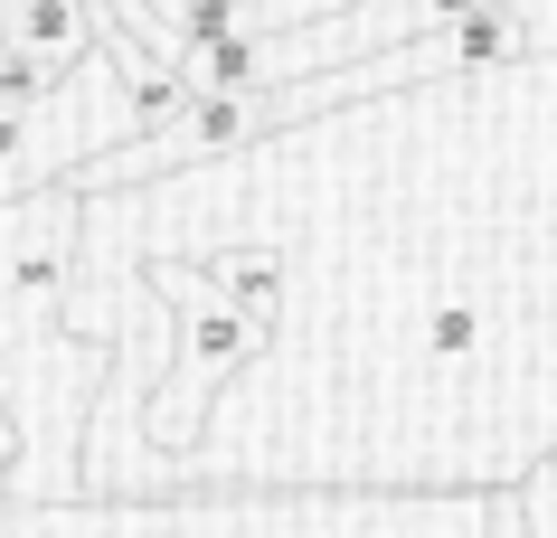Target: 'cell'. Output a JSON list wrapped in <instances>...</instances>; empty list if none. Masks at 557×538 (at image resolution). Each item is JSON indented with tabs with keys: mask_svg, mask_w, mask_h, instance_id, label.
<instances>
[{
	"mask_svg": "<svg viewBox=\"0 0 557 538\" xmlns=\"http://www.w3.org/2000/svg\"><path fill=\"white\" fill-rule=\"evenodd\" d=\"M86 265V189L48 179L29 199H0V406L20 416L10 501H76L86 491V425L114 378V340L66 322Z\"/></svg>",
	"mask_w": 557,
	"mask_h": 538,
	"instance_id": "cell-1",
	"label": "cell"
},
{
	"mask_svg": "<svg viewBox=\"0 0 557 538\" xmlns=\"http://www.w3.org/2000/svg\"><path fill=\"white\" fill-rule=\"evenodd\" d=\"M95 38H104V20H95V0H0V48H20V58H38L48 76H66V66L86 58Z\"/></svg>",
	"mask_w": 557,
	"mask_h": 538,
	"instance_id": "cell-2",
	"label": "cell"
},
{
	"mask_svg": "<svg viewBox=\"0 0 557 538\" xmlns=\"http://www.w3.org/2000/svg\"><path fill=\"white\" fill-rule=\"evenodd\" d=\"M510 510H520V538H557V453H539L510 481Z\"/></svg>",
	"mask_w": 557,
	"mask_h": 538,
	"instance_id": "cell-3",
	"label": "cell"
},
{
	"mask_svg": "<svg viewBox=\"0 0 557 538\" xmlns=\"http://www.w3.org/2000/svg\"><path fill=\"white\" fill-rule=\"evenodd\" d=\"M29 189H48L38 179V151H29V114L0 104V199H29Z\"/></svg>",
	"mask_w": 557,
	"mask_h": 538,
	"instance_id": "cell-4",
	"label": "cell"
},
{
	"mask_svg": "<svg viewBox=\"0 0 557 538\" xmlns=\"http://www.w3.org/2000/svg\"><path fill=\"white\" fill-rule=\"evenodd\" d=\"M510 10L529 29V58H557V0H510Z\"/></svg>",
	"mask_w": 557,
	"mask_h": 538,
	"instance_id": "cell-5",
	"label": "cell"
},
{
	"mask_svg": "<svg viewBox=\"0 0 557 538\" xmlns=\"http://www.w3.org/2000/svg\"><path fill=\"white\" fill-rule=\"evenodd\" d=\"M482 538H520V510H510V481L492 491V529H482Z\"/></svg>",
	"mask_w": 557,
	"mask_h": 538,
	"instance_id": "cell-6",
	"label": "cell"
},
{
	"mask_svg": "<svg viewBox=\"0 0 557 538\" xmlns=\"http://www.w3.org/2000/svg\"><path fill=\"white\" fill-rule=\"evenodd\" d=\"M10 463H20V416L0 406V473H10Z\"/></svg>",
	"mask_w": 557,
	"mask_h": 538,
	"instance_id": "cell-7",
	"label": "cell"
},
{
	"mask_svg": "<svg viewBox=\"0 0 557 538\" xmlns=\"http://www.w3.org/2000/svg\"><path fill=\"white\" fill-rule=\"evenodd\" d=\"M548 453H557V445H548Z\"/></svg>",
	"mask_w": 557,
	"mask_h": 538,
	"instance_id": "cell-8",
	"label": "cell"
}]
</instances>
